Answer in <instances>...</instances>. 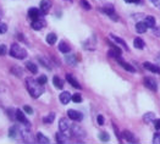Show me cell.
<instances>
[{"label": "cell", "instance_id": "6da1fadb", "mask_svg": "<svg viewBox=\"0 0 160 144\" xmlns=\"http://www.w3.org/2000/svg\"><path fill=\"white\" fill-rule=\"evenodd\" d=\"M26 84H27V89L29 92V94L33 97V98H39L44 89H43V84H41L37 79H33V78H27L26 81Z\"/></svg>", "mask_w": 160, "mask_h": 144}, {"label": "cell", "instance_id": "7a4b0ae2", "mask_svg": "<svg viewBox=\"0 0 160 144\" xmlns=\"http://www.w3.org/2000/svg\"><path fill=\"white\" fill-rule=\"evenodd\" d=\"M10 54H11V56L16 57V59H24V57L27 56L26 50H24L23 48H21V46H20L18 44H16V43H14V44L11 45Z\"/></svg>", "mask_w": 160, "mask_h": 144}, {"label": "cell", "instance_id": "3957f363", "mask_svg": "<svg viewBox=\"0 0 160 144\" xmlns=\"http://www.w3.org/2000/svg\"><path fill=\"white\" fill-rule=\"evenodd\" d=\"M143 83H144V85H145L147 88H149V89H150V91H153V92H155V91L158 89L156 81H155L153 77H144Z\"/></svg>", "mask_w": 160, "mask_h": 144}, {"label": "cell", "instance_id": "277c9868", "mask_svg": "<svg viewBox=\"0 0 160 144\" xmlns=\"http://www.w3.org/2000/svg\"><path fill=\"white\" fill-rule=\"evenodd\" d=\"M102 11H103L104 14H106L108 16H110L114 21H117V20H119V17H117V15L115 14V10H114V8H113L111 5H106V6H104V8L102 9Z\"/></svg>", "mask_w": 160, "mask_h": 144}, {"label": "cell", "instance_id": "5b68a950", "mask_svg": "<svg viewBox=\"0 0 160 144\" xmlns=\"http://www.w3.org/2000/svg\"><path fill=\"white\" fill-rule=\"evenodd\" d=\"M41 14H42L41 9L38 10L37 8H31V9L28 10V16L31 17V20H33V21H36V20H39V16H41Z\"/></svg>", "mask_w": 160, "mask_h": 144}, {"label": "cell", "instance_id": "8992f818", "mask_svg": "<svg viewBox=\"0 0 160 144\" xmlns=\"http://www.w3.org/2000/svg\"><path fill=\"white\" fill-rule=\"evenodd\" d=\"M67 116L71 119V120H73V121H81L82 120V114L81 112H78V111H76V110H69L67 111Z\"/></svg>", "mask_w": 160, "mask_h": 144}, {"label": "cell", "instance_id": "52a82bcc", "mask_svg": "<svg viewBox=\"0 0 160 144\" xmlns=\"http://www.w3.org/2000/svg\"><path fill=\"white\" fill-rule=\"evenodd\" d=\"M15 117H16V120H17L18 122L29 126V122L27 121V119H26V116H24V114H23L21 110H16V111H15Z\"/></svg>", "mask_w": 160, "mask_h": 144}, {"label": "cell", "instance_id": "ba28073f", "mask_svg": "<svg viewBox=\"0 0 160 144\" xmlns=\"http://www.w3.org/2000/svg\"><path fill=\"white\" fill-rule=\"evenodd\" d=\"M116 61H117V62H119V65H121V66H122V67H123V69H125L126 71H129V72H132V73H133V72H136V70H135V69H133V67H132V66H131L130 64H127L126 61L121 60L119 56H116Z\"/></svg>", "mask_w": 160, "mask_h": 144}, {"label": "cell", "instance_id": "9c48e42d", "mask_svg": "<svg viewBox=\"0 0 160 144\" xmlns=\"http://www.w3.org/2000/svg\"><path fill=\"white\" fill-rule=\"evenodd\" d=\"M59 128H60V131L64 132V133L71 128V127H70V123H69V121H67V119H61V120L59 121Z\"/></svg>", "mask_w": 160, "mask_h": 144}, {"label": "cell", "instance_id": "30bf717a", "mask_svg": "<svg viewBox=\"0 0 160 144\" xmlns=\"http://www.w3.org/2000/svg\"><path fill=\"white\" fill-rule=\"evenodd\" d=\"M50 8H51V2L50 0H42L41 2V11H42V14H47L49 10H50Z\"/></svg>", "mask_w": 160, "mask_h": 144}, {"label": "cell", "instance_id": "8fae6325", "mask_svg": "<svg viewBox=\"0 0 160 144\" xmlns=\"http://www.w3.org/2000/svg\"><path fill=\"white\" fill-rule=\"evenodd\" d=\"M143 66H144V69H147V70L152 71L153 73H158V75H160V67H159V66L153 65L152 62H144V64H143Z\"/></svg>", "mask_w": 160, "mask_h": 144}, {"label": "cell", "instance_id": "7c38bea8", "mask_svg": "<svg viewBox=\"0 0 160 144\" xmlns=\"http://www.w3.org/2000/svg\"><path fill=\"white\" fill-rule=\"evenodd\" d=\"M59 98H60V101L62 104H67V103H70V100H72V95L69 92H62Z\"/></svg>", "mask_w": 160, "mask_h": 144}, {"label": "cell", "instance_id": "4fadbf2b", "mask_svg": "<svg viewBox=\"0 0 160 144\" xmlns=\"http://www.w3.org/2000/svg\"><path fill=\"white\" fill-rule=\"evenodd\" d=\"M71 133H72V136L73 137H76V138H78V137H84V132L78 127V126H71Z\"/></svg>", "mask_w": 160, "mask_h": 144}, {"label": "cell", "instance_id": "5bb4252c", "mask_svg": "<svg viewBox=\"0 0 160 144\" xmlns=\"http://www.w3.org/2000/svg\"><path fill=\"white\" fill-rule=\"evenodd\" d=\"M66 79H67V82L72 85L73 88H77V89H81V84L76 81V78L72 76V75H66Z\"/></svg>", "mask_w": 160, "mask_h": 144}, {"label": "cell", "instance_id": "9a60e30c", "mask_svg": "<svg viewBox=\"0 0 160 144\" xmlns=\"http://www.w3.org/2000/svg\"><path fill=\"white\" fill-rule=\"evenodd\" d=\"M122 137H123L126 140L131 142V143H137V142H138V139L135 138V136H133L131 132H129V131H123V132H122Z\"/></svg>", "mask_w": 160, "mask_h": 144}, {"label": "cell", "instance_id": "2e32d148", "mask_svg": "<svg viewBox=\"0 0 160 144\" xmlns=\"http://www.w3.org/2000/svg\"><path fill=\"white\" fill-rule=\"evenodd\" d=\"M110 38L111 39H114V42L115 43H117L119 45H121L123 49H126V50H129V46H127V44H126V42L125 40H122L120 37H116V36H114V34H110Z\"/></svg>", "mask_w": 160, "mask_h": 144}, {"label": "cell", "instance_id": "e0dca14e", "mask_svg": "<svg viewBox=\"0 0 160 144\" xmlns=\"http://www.w3.org/2000/svg\"><path fill=\"white\" fill-rule=\"evenodd\" d=\"M20 134H22L21 131H20L17 127H15V126H12V127L9 130V137H10V138H14V139H15V138H18Z\"/></svg>", "mask_w": 160, "mask_h": 144}, {"label": "cell", "instance_id": "ac0fdd59", "mask_svg": "<svg viewBox=\"0 0 160 144\" xmlns=\"http://www.w3.org/2000/svg\"><path fill=\"white\" fill-rule=\"evenodd\" d=\"M55 139H56V142L57 143H67L69 142V139H67V137L64 134V132H59V133H56V136H55Z\"/></svg>", "mask_w": 160, "mask_h": 144}, {"label": "cell", "instance_id": "d6986e66", "mask_svg": "<svg viewBox=\"0 0 160 144\" xmlns=\"http://www.w3.org/2000/svg\"><path fill=\"white\" fill-rule=\"evenodd\" d=\"M32 28L33 30H36V31H39V30H42L43 28V26H44V22L42 21V20H36V21H33L32 22Z\"/></svg>", "mask_w": 160, "mask_h": 144}, {"label": "cell", "instance_id": "ffe728a7", "mask_svg": "<svg viewBox=\"0 0 160 144\" xmlns=\"http://www.w3.org/2000/svg\"><path fill=\"white\" fill-rule=\"evenodd\" d=\"M147 28H148V26L145 24V22H138L136 24V31L138 33H144L147 31Z\"/></svg>", "mask_w": 160, "mask_h": 144}, {"label": "cell", "instance_id": "44dd1931", "mask_svg": "<svg viewBox=\"0 0 160 144\" xmlns=\"http://www.w3.org/2000/svg\"><path fill=\"white\" fill-rule=\"evenodd\" d=\"M155 120V114L154 112H148V114H145L144 116H143V121L145 122V123H150V122H153Z\"/></svg>", "mask_w": 160, "mask_h": 144}, {"label": "cell", "instance_id": "7402d4cb", "mask_svg": "<svg viewBox=\"0 0 160 144\" xmlns=\"http://www.w3.org/2000/svg\"><path fill=\"white\" fill-rule=\"evenodd\" d=\"M59 50L61 51V53H69L71 49H70V45L67 44V43H65V42H60V44H59Z\"/></svg>", "mask_w": 160, "mask_h": 144}, {"label": "cell", "instance_id": "603a6c76", "mask_svg": "<svg viewBox=\"0 0 160 144\" xmlns=\"http://www.w3.org/2000/svg\"><path fill=\"white\" fill-rule=\"evenodd\" d=\"M133 45H135L136 49H143L144 48V42H143V39L137 37V38L133 39Z\"/></svg>", "mask_w": 160, "mask_h": 144}, {"label": "cell", "instance_id": "cb8c5ba5", "mask_svg": "<svg viewBox=\"0 0 160 144\" xmlns=\"http://www.w3.org/2000/svg\"><path fill=\"white\" fill-rule=\"evenodd\" d=\"M53 84L55 85V87H56L57 89H61V88L64 87V82H62L57 76H55V77L53 78Z\"/></svg>", "mask_w": 160, "mask_h": 144}, {"label": "cell", "instance_id": "d4e9b609", "mask_svg": "<svg viewBox=\"0 0 160 144\" xmlns=\"http://www.w3.org/2000/svg\"><path fill=\"white\" fill-rule=\"evenodd\" d=\"M26 67H27V69H28V70H29L32 73H34V75L38 72V67H37V66H36L33 62H31V61H28V62L26 64Z\"/></svg>", "mask_w": 160, "mask_h": 144}, {"label": "cell", "instance_id": "484cf974", "mask_svg": "<svg viewBox=\"0 0 160 144\" xmlns=\"http://www.w3.org/2000/svg\"><path fill=\"white\" fill-rule=\"evenodd\" d=\"M56 39H57V38H56V34H55V33H49V34L47 36V43L50 44V45L55 44Z\"/></svg>", "mask_w": 160, "mask_h": 144}, {"label": "cell", "instance_id": "4316f807", "mask_svg": "<svg viewBox=\"0 0 160 144\" xmlns=\"http://www.w3.org/2000/svg\"><path fill=\"white\" fill-rule=\"evenodd\" d=\"M37 140L39 142V143H44V144H47V143H49V138L48 137H45L43 133H41V132H38L37 133Z\"/></svg>", "mask_w": 160, "mask_h": 144}, {"label": "cell", "instance_id": "83f0119b", "mask_svg": "<svg viewBox=\"0 0 160 144\" xmlns=\"http://www.w3.org/2000/svg\"><path fill=\"white\" fill-rule=\"evenodd\" d=\"M144 22H145V24H147L148 27H150V28L155 26V18H154L153 16H147L145 20H144Z\"/></svg>", "mask_w": 160, "mask_h": 144}, {"label": "cell", "instance_id": "f1b7e54d", "mask_svg": "<svg viewBox=\"0 0 160 144\" xmlns=\"http://www.w3.org/2000/svg\"><path fill=\"white\" fill-rule=\"evenodd\" d=\"M54 119H55V114L54 112H50L49 115H47V116L43 119V122L44 123H51L54 121Z\"/></svg>", "mask_w": 160, "mask_h": 144}, {"label": "cell", "instance_id": "f546056e", "mask_svg": "<svg viewBox=\"0 0 160 144\" xmlns=\"http://www.w3.org/2000/svg\"><path fill=\"white\" fill-rule=\"evenodd\" d=\"M81 6L84 10H90V4L87 2V0H81Z\"/></svg>", "mask_w": 160, "mask_h": 144}, {"label": "cell", "instance_id": "4dcf8cb0", "mask_svg": "<svg viewBox=\"0 0 160 144\" xmlns=\"http://www.w3.org/2000/svg\"><path fill=\"white\" fill-rule=\"evenodd\" d=\"M37 81H38V82H39L41 84H43V85H44V84L47 83L48 78H47V76H45V75H41V76H39L38 78H37Z\"/></svg>", "mask_w": 160, "mask_h": 144}, {"label": "cell", "instance_id": "1f68e13d", "mask_svg": "<svg viewBox=\"0 0 160 144\" xmlns=\"http://www.w3.org/2000/svg\"><path fill=\"white\" fill-rule=\"evenodd\" d=\"M99 138H100V140H103V142H108L109 140V134L106 133V132H102L100 134H99Z\"/></svg>", "mask_w": 160, "mask_h": 144}, {"label": "cell", "instance_id": "d6a6232c", "mask_svg": "<svg viewBox=\"0 0 160 144\" xmlns=\"http://www.w3.org/2000/svg\"><path fill=\"white\" fill-rule=\"evenodd\" d=\"M72 101H75V103H81L82 101V95L81 94H73L72 95Z\"/></svg>", "mask_w": 160, "mask_h": 144}, {"label": "cell", "instance_id": "836d02e7", "mask_svg": "<svg viewBox=\"0 0 160 144\" xmlns=\"http://www.w3.org/2000/svg\"><path fill=\"white\" fill-rule=\"evenodd\" d=\"M11 72L15 73V75L18 76V77L22 76V70H20V67H18V69H17V67H12V69H11Z\"/></svg>", "mask_w": 160, "mask_h": 144}, {"label": "cell", "instance_id": "e575fe53", "mask_svg": "<svg viewBox=\"0 0 160 144\" xmlns=\"http://www.w3.org/2000/svg\"><path fill=\"white\" fill-rule=\"evenodd\" d=\"M6 30H8V26L3 22H0V34H4L6 32Z\"/></svg>", "mask_w": 160, "mask_h": 144}, {"label": "cell", "instance_id": "d590c367", "mask_svg": "<svg viewBox=\"0 0 160 144\" xmlns=\"http://www.w3.org/2000/svg\"><path fill=\"white\" fill-rule=\"evenodd\" d=\"M153 143L154 144H160V133H155L154 137H153Z\"/></svg>", "mask_w": 160, "mask_h": 144}, {"label": "cell", "instance_id": "8d00e7d4", "mask_svg": "<svg viewBox=\"0 0 160 144\" xmlns=\"http://www.w3.org/2000/svg\"><path fill=\"white\" fill-rule=\"evenodd\" d=\"M6 53H8V46L2 44V45H0V55H5Z\"/></svg>", "mask_w": 160, "mask_h": 144}, {"label": "cell", "instance_id": "74e56055", "mask_svg": "<svg viewBox=\"0 0 160 144\" xmlns=\"http://www.w3.org/2000/svg\"><path fill=\"white\" fill-rule=\"evenodd\" d=\"M66 62H69V64H71V65H75L77 61L75 60V56H67V57H66Z\"/></svg>", "mask_w": 160, "mask_h": 144}, {"label": "cell", "instance_id": "f35d334b", "mask_svg": "<svg viewBox=\"0 0 160 144\" xmlns=\"http://www.w3.org/2000/svg\"><path fill=\"white\" fill-rule=\"evenodd\" d=\"M23 110H24V111H26V112H27L28 115L33 114V110H32V107H31L29 105H24V106H23Z\"/></svg>", "mask_w": 160, "mask_h": 144}, {"label": "cell", "instance_id": "ab89813d", "mask_svg": "<svg viewBox=\"0 0 160 144\" xmlns=\"http://www.w3.org/2000/svg\"><path fill=\"white\" fill-rule=\"evenodd\" d=\"M154 127H155L156 131L160 130V120H159V119H155V120H154Z\"/></svg>", "mask_w": 160, "mask_h": 144}, {"label": "cell", "instance_id": "60d3db41", "mask_svg": "<svg viewBox=\"0 0 160 144\" xmlns=\"http://www.w3.org/2000/svg\"><path fill=\"white\" fill-rule=\"evenodd\" d=\"M97 121H98L99 125H104V117L102 116V115H99V116L97 117Z\"/></svg>", "mask_w": 160, "mask_h": 144}, {"label": "cell", "instance_id": "b9f144b4", "mask_svg": "<svg viewBox=\"0 0 160 144\" xmlns=\"http://www.w3.org/2000/svg\"><path fill=\"white\" fill-rule=\"evenodd\" d=\"M154 34L158 36V37H160V27H156L155 28V30H154Z\"/></svg>", "mask_w": 160, "mask_h": 144}, {"label": "cell", "instance_id": "7bdbcfd3", "mask_svg": "<svg viewBox=\"0 0 160 144\" xmlns=\"http://www.w3.org/2000/svg\"><path fill=\"white\" fill-rule=\"evenodd\" d=\"M126 3H138L139 0H125Z\"/></svg>", "mask_w": 160, "mask_h": 144}, {"label": "cell", "instance_id": "ee69618b", "mask_svg": "<svg viewBox=\"0 0 160 144\" xmlns=\"http://www.w3.org/2000/svg\"><path fill=\"white\" fill-rule=\"evenodd\" d=\"M158 61H159V64H160V53H159V55H158V59H156Z\"/></svg>", "mask_w": 160, "mask_h": 144}]
</instances>
